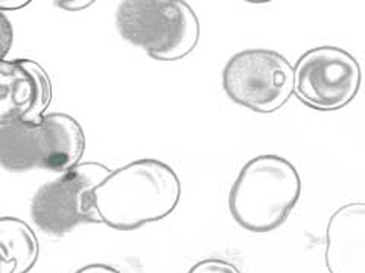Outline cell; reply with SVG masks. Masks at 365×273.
Instances as JSON below:
<instances>
[{
  "instance_id": "13",
  "label": "cell",
  "mask_w": 365,
  "mask_h": 273,
  "mask_svg": "<svg viewBox=\"0 0 365 273\" xmlns=\"http://www.w3.org/2000/svg\"><path fill=\"white\" fill-rule=\"evenodd\" d=\"M76 273H120V272L107 264H90L79 269Z\"/></svg>"
},
{
  "instance_id": "15",
  "label": "cell",
  "mask_w": 365,
  "mask_h": 273,
  "mask_svg": "<svg viewBox=\"0 0 365 273\" xmlns=\"http://www.w3.org/2000/svg\"><path fill=\"white\" fill-rule=\"evenodd\" d=\"M31 2L29 0H19V2H13V0H0V9H2V13H5V11L8 9H19V8H23L29 5Z\"/></svg>"
},
{
  "instance_id": "2",
  "label": "cell",
  "mask_w": 365,
  "mask_h": 273,
  "mask_svg": "<svg viewBox=\"0 0 365 273\" xmlns=\"http://www.w3.org/2000/svg\"><path fill=\"white\" fill-rule=\"evenodd\" d=\"M302 195V179L292 163L279 155L250 159L228 191V211L250 232L277 230Z\"/></svg>"
},
{
  "instance_id": "1",
  "label": "cell",
  "mask_w": 365,
  "mask_h": 273,
  "mask_svg": "<svg viewBox=\"0 0 365 273\" xmlns=\"http://www.w3.org/2000/svg\"><path fill=\"white\" fill-rule=\"evenodd\" d=\"M180 198L175 170L155 158H143L113 170L95 190V207L101 223L131 231L168 218Z\"/></svg>"
},
{
  "instance_id": "11",
  "label": "cell",
  "mask_w": 365,
  "mask_h": 273,
  "mask_svg": "<svg viewBox=\"0 0 365 273\" xmlns=\"http://www.w3.org/2000/svg\"><path fill=\"white\" fill-rule=\"evenodd\" d=\"M189 273H242L233 263L225 259L209 258L193 266Z\"/></svg>"
},
{
  "instance_id": "14",
  "label": "cell",
  "mask_w": 365,
  "mask_h": 273,
  "mask_svg": "<svg viewBox=\"0 0 365 273\" xmlns=\"http://www.w3.org/2000/svg\"><path fill=\"white\" fill-rule=\"evenodd\" d=\"M93 4H95L93 0H88V2H86V0H81V2H66V0H63V2H56L55 5H58L60 8L67 11H79V9H86Z\"/></svg>"
},
{
  "instance_id": "3",
  "label": "cell",
  "mask_w": 365,
  "mask_h": 273,
  "mask_svg": "<svg viewBox=\"0 0 365 273\" xmlns=\"http://www.w3.org/2000/svg\"><path fill=\"white\" fill-rule=\"evenodd\" d=\"M86 135L72 116L51 112L37 122L0 124V163L9 172L34 168L64 173L84 155Z\"/></svg>"
},
{
  "instance_id": "4",
  "label": "cell",
  "mask_w": 365,
  "mask_h": 273,
  "mask_svg": "<svg viewBox=\"0 0 365 273\" xmlns=\"http://www.w3.org/2000/svg\"><path fill=\"white\" fill-rule=\"evenodd\" d=\"M122 38L158 61L186 58L198 46L201 26L182 0H125L116 9Z\"/></svg>"
},
{
  "instance_id": "10",
  "label": "cell",
  "mask_w": 365,
  "mask_h": 273,
  "mask_svg": "<svg viewBox=\"0 0 365 273\" xmlns=\"http://www.w3.org/2000/svg\"><path fill=\"white\" fill-rule=\"evenodd\" d=\"M40 257L32 228L17 218L0 219V273H29Z\"/></svg>"
},
{
  "instance_id": "8",
  "label": "cell",
  "mask_w": 365,
  "mask_h": 273,
  "mask_svg": "<svg viewBox=\"0 0 365 273\" xmlns=\"http://www.w3.org/2000/svg\"><path fill=\"white\" fill-rule=\"evenodd\" d=\"M51 102V77L37 61H0V124L37 123Z\"/></svg>"
},
{
  "instance_id": "12",
  "label": "cell",
  "mask_w": 365,
  "mask_h": 273,
  "mask_svg": "<svg viewBox=\"0 0 365 273\" xmlns=\"http://www.w3.org/2000/svg\"><path fill=\"white\" fill-rule=\"evenodd\" d=\"M13 40H14L13 26H11V23L5 16V13H2L0 14V46H2V55L0 56H2V60H5L11 46H13Z\"/></svg>"
},
{
  "instance_id": "9",
  "label": "cell",
  "mask_w": 365,
  "mask_h": 273,
  "mask_svg": "<svg viewBox=\"0 0 365 273\" xmlns=\"http://www.w3.org/2000/svg\"><path fill=\"white\" fill-rule=\"evenodd\" d=\"M329 273H365V202L338 208L326 228Z\"/></svg>"
},
{
  "instance_id": "7",
  "label": "cell",
  "mask_w": 365,
  "mask_h": 273,
  "mask_svg": "<svg viewBox=\"0 0 365 273\" xmlns=\"http://www.w3.org/2000/svg\"><path fill=\"white\" fill-rule=\"evenodd\" d=\"M362 82L355 56L335 46L304 52L294 65V95L318 111H335L356 97Z\"/></svg>"
},
{
  "instance_id": "6",
  "label": "cell",
  "mask_w": 365,
  "mask_h": 273,
  "mask_svg": "<svg viewBox=\"0 0 365 273\" xmlns=\"http://www.w3.org/2000/svg\"><path fill=\"white\" fill-rule=\"evenodd\" d=\"M222 87L235 104L259 114H271L292 96L294 68L276 50H242L225 64Z\"/></svg>"
},
{
  "instance_id": "5",
  "label": "cell",
  "mask_w": 365,
  "mask_h": 273,
  "mask_svg": "<svg viewBox=\"0 0 365 273\" xmlns=\"http://www.w3.org/2000/svg\"><path fill=\"white\" fill-rule=\"evenodd\" d=\"M111 175L101 163H79L34 195L31 218L43 232L63 235L81 223H101L95 190Z\"/></svg>"
}]
</instances>
